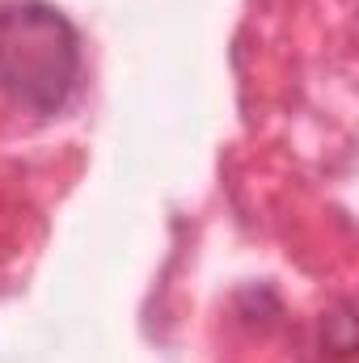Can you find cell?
<instances>
[{"mask_svg": "<svg viewBox=\"0 0 359 363\" xmlns=\"http://www.w3.org/2000/svg\"><path fill=\"white\" fill-rule=\"evenodd\" d=\"M81 43L68 17L51 4L0 9V89L34 114H55L77 85Z\"/></svg>", "mask_w": 359, "mask_h": 363, "instance_id": "obj_1", "label": "cell"}]
</instances>
